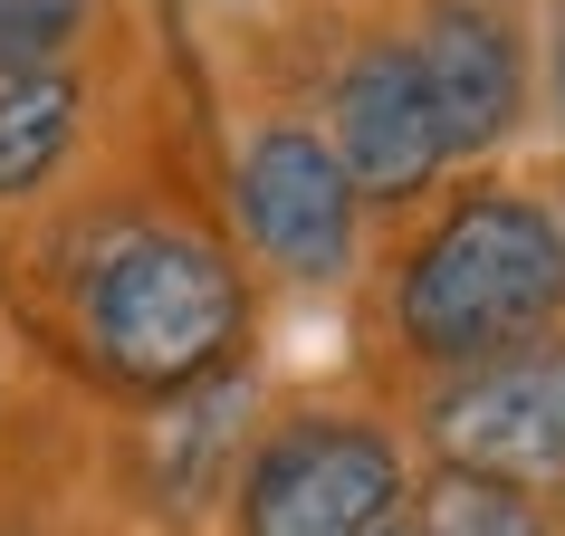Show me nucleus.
I'll return each instance as SVG.
<instances>
[{"mask_svg":"<svg viewBox=\"0 0 565 536\" xmlns=\"http://www.w3.org/2000/svg\"><path fill=\"white\" fill-rule=\"evenodd\" d=\"M431 441L450 470L508 479V489L565 479V335H527L518 355L470 364L431 403Z\"/></svg>","mask_w":565,"mask_h":536,"instance_id":"4","label":"nucleus"},{"mask_svg":"<svg viewBox=\"0 0 565 536\" xmlns=\"http://www.w3.org/2000/svg\"><path fill=\"white\" fill-rule=\"evenodd\" d=\"M403 450L364 421H288L239 470V536H384Z\"/></svg>","mask_w":565,"mask_h":536,"instance_id":"3","label":"nucleus"},{"mask_svg":"<svg viewBox=\"0 0 565 536\" xmlns=\"http://www.w3.org/2000/svg\"><path fill=\"white\" fill-rule=\"evenodd\" d=\"M239 326H249V288H239L231 249L192 231L125 239L87 288V345L135 393H192L202 374L231 364Z\"/></svg>","mask_w":565,"mask_h":536,"instance_id":"2","label":"nucleus"},{"mask_svg":"<svg viewBox=\"0 0 565 536\" xmlns=\"http://www.w3.org/2000/svg\"><path fill=\"white\" fill-rule=\"evenodd\" d=\"M335 163L355 182V202H413L422 182L450 163L441 106L422 87V58L403 39H374L335 77Z\"/></svg>","mask_w":565,"mask_h":536,"instance_id":"6","label":"nucleus"},{"mask_svg":"<svg viewBox=\"0 0 565 536\" xmlns=\"http://www.w3.org/2000/svg\"><path fill=\"white\" fill-rule=\"evenodd\" d=\"M67 135H77V77H10L0 87V202L58 173Z\"/></svg>","mask_w":565,"mask_h":536,"instance_id":"8","label":"nucleus"},{"mask_svg":"<svg viewBox=\"0 0 565 536\" xmlns=\"http://www.w3.org/2000/svg\"><path fill=\"white\" fill-rule=\"evenodd\" d=\"M422 87L441 106L450 153L499 144L518 106H527V39H518V0H431L422 10Z\"/></svg>","mask_w":565,"mask_h":536,"instance_id":"7","label":"nucleus"},{"mask_svg":"<svg viewBox=\"0 0 565 536\" xmlns=\"http://www.w3.org/2000/svg\"><path fill=\"white\" fill-rule=\"evenodd\" d=\"M239 231L259 239L268 268H288V278H345L355 259V182L335 163V144L298 135V125H268L259 144L239 153Z\"/></svg>","mask_w":565,"mask_h":536,"instance_id":"5","label":"nucleus"},{"mask_svg":"<svg viewBox=\"0 0 565 536\" xmlns=\"http://www.w3.org/2000/svg\"><path fill=\"white\" fill-rule=\"evenodd\" d=\"M384 536H422V527H403V517H393V527H384Z\"/></svg>","mask_w":565,"mask_h":536,"instance_id":"11","label":"nucleus"},{"mask_svg":"<svg viewBox=\"0 0 565 536\" xmlns=\"http://www.w3.org/2000/svg\"><path fill=\"white\" fill-rule=\"evenodd\" d=\"M565 307V231L527 192H470L393 278V326L422 364H499Z\"/></svg>","mask_w":565,"mask_h":536,"instance_id":"1","label":"nucleus"},{"mask_svg":"<svg viewBox=\"0 0 565 536\" xmlns=\"http://www.w3.org/2000/svg\"><path fill=\"white\" fill-rule=\"evenodd\" d=\"M422 536H546L508 479H479V470H441L431 479V499H422Z\"/></svg>","mask_w":565,"mask_h":536,"instance_id":"9","label":"nucleus"},{"mask_svg":"<svg viewBox=\"0 0 565 536\" xmlns=\"http://www.w3.org/2000/svg\"><path fill=\"white\" fill-rule=\"evenodd\" d=\"M96 0H0V87L10 77H58V49L87 39Z\"/></svg>","mask_w":565,"mask_h":536,"instance_id":"10","label":"nucleus"}]
</instances>
